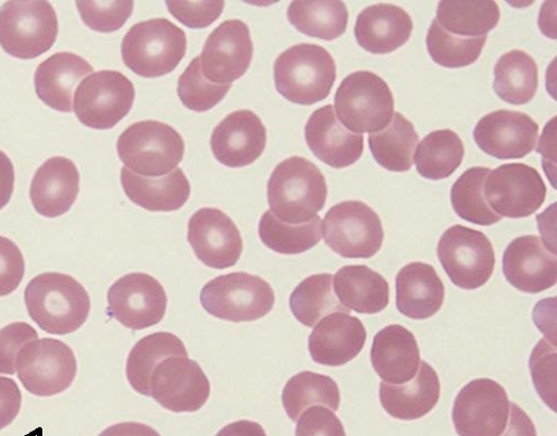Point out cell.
<instances>
[{
	"mask_svg": "<svg viewBox=\"0 0 557 436\" xmlns=\"http://www.w3.org/2000/svg\"><path fill=\"white\" fill-rule=\"evenodd\" d=\"M326 178L310 161L294 157L278 164L268 182L272 214L292 225L312 221L326 205Z\"/></svg>",
	"mask_w": 557,
	"mask_h": 436,
	"instance_id": "cell-1",
	"label": "cell"
},
{
	"mask_svg": "<svg viewBox=\"0 0 557 436\" xmlns=\"http://www.w3.org/2000/svg\"><path fill=\"white\" fill-rule=\"evenodd\" d=\"M25 304L30 319L45 332L67 335L81 328L90 312L84 286L62 273H42L25 288Z\"/></svg>",
	"mask_w": 557,
	"mask_h": 436,
	"instance_id": "cell-2",
	"label": "cell"
},
{
	"mask_svg": "<svg viewBox=\"0 0 557 436\" xmlns=\"http://www.w3.org/2000/svg\"><path fill=\"white\" fill-rule=\"evenodd\" d=\"M278 94L298 105L310 107L330 96L337 65L331 53L319 45H295L281 54L273 66Z\"/></svg>",
	"mask_w": 557,
	"mask_h": 436,
	"instance_id": "cell-3",
	"label": "cell"
},
{
	"mask_svg": "<svg viewBox=\"0 0 557 436\" xmlns=\"http://www.w3.org/2000/svg\"><path fill=\"white\" fill-rule=\"evenodd\" d=\"M187 35L165 18L131 27L122 40V59L127 68L145 78L173 72L187 54Z\"/></svg>",
	"mask_w": 557,
	"mask_h": 436,
	"instance_id": "cell-4",
	"label": "cell"
},
{
	"mask_svg": "<svg viewBox=\"0 0 557 436\" xmlns=\"http://www.w3.org/2000/svg\"><path fill=\"white\" fill-rule=\"evenodd\" d=\"M184 152L185 144L178 132L158 121L137 122L117 140L120 160L139 176L161 177L172 173Z\"/></svg>",
	"mask_w": 557,
	"mask_h": 436,
	"instance_id": "cell-5",
	"label": "cell"
},
{
	"mask_svg": "<svg viewBox=\"0 0 557 436\" xmlns=\"http://www.w3.org/2000/svg\"><path fill=\"white\" fill-rule=\"evenodd\" d=\"M337 119L356 134L377 133L389 125L395 112L393 92L379 75L359 71L348 75L335 95Z\"/></svg>",
	"mask_w": 557,
	"mask_h": 436,
	"instance_id": "cell-6",
	"label": "cell"
},
{
	"mask_svg": "<svg viewBox=\"0 0 557 436\" xmlns=\"http://www.w3.org/2000/svg\"><path fill=\"white\" fill-rule=\"evenodd\" d=\"M200 301L212 316L228 322H253L268 315L275 296L263 278L245 272L221 275L201 290Z\"/></svg>",
	"mask_w": 557,
	"mask_h": 436,
	"instance_id": "cell-7",
	"label": "cell"
},
{
	"mask_svg": "<svg viewBox=\"0 0 557 436\" xmlns=\"http://www.w3.org/2000/svg\"><path fill=\"white\" fill-rule=\"evenodd\" d=\"M58 36V15L49 2H9L0 9V46L13 58H39Z\"/></svg>",
	"mask_w": 557,
	"mask_h": 436,
	"instance_id": "cell-8",
	"label": "cell"
},
{
	"mask_svg": "<svg viewBox=\"0 0 557 436\" xmlns=\"http://www.w3.org/2000/svg\"><path fill=\"white\" fill-rule=\"evenodd\" d=\"M323 239L346 259H370L382 249L385 233L379 214L359 201L332 208L322 222Z\"/></svg>",
	"mask_w": 557,
	"mask_h": 436,
	"instance_id": "cell-9",
	"label": "cell"
},
{
	"mask_svg": "<svg viewBox=\"0 0 557 436\" xmlns=\"http://www.w3.org/2000/svg\"><path fill=\"white\" fill-rule=\"evenodd\" d=\"M437 256L450 281L467 290L484 286L496 263L488 237L462 225H454L442 235Z\"/></svg>",
	"mask_w": 557,
	"mask_h": 436,
	"instance_id": "cell-10",
	"label": "cell"
},
{
	"mask_svg": "<svg viewBox=\"0 0 557 436\" xmlns=\"http://www.w3.org/2000/svg\"><path fill=\"white\" fill-rule=\"evenodd\" d=\"M133 83L116 71H101L86 77L76 88L73 110L77 120L92 129H111L133 108Z\"/></svg>",
	"mask_w": 557,
	"mask_h": 436,
	"instance_id": "cell-11",
	"label": "cell"
},
{
	"mask_svg": "<svg viewBox=\"0 0 557 436\" xmlns=\"http://www.w3.org/2000/svg\"><path fill=\"white\" fill-rule=\"evenodd\" d=\"M17 374L29 394L50 398L70 389L77 374V361L64 342L37 338L20 352Z\"/></svg>",
	"mask_w": 557,
	"mask_h": 436,
	"instance_id": "cell-12",
	"label": "cell"
},
{
	"mask_svg": "<svg viewBox=\"0 0 557 436\" xmlns=\"http://www.w3.org/2000/svg\"><path fill=\"white\" fill-rule=\"evenodd\" d=\"M547 188L540 173L522 163L504 164L490 173L484 197L502 217L525 219L544 204Z\"/></svg>",
	"mask_w": 557,
	"mask_h": 436,
	"instance_id": "cell-13",
	"label": "cell"
},
{
	"mask_svg": "<svg viewBox=\"0 0 557 436\" xmlns=\"http://www.w3.org/2000/svg\"><path fill=\"white\" fill-rule=\"evenodd\" d=\"M510 402L504 387L491 378H478L462 387L453 408L459 436H500L509 418Z\"/></svg>",
	"mask_w": 557,
	"mask_h": 436,
	"instance_id": "cell-14",
	"label": "cell"
},
{
	"mask_svg": "<svg viewBox=\"0 0 557 436\" xmlns=\"http://www.w3.org/2000/svg\"><path fill=\"white\" fill-rule=\"evenodd\" d=\"M108 314L123 326L139 331L159 324L165 316L168 296L163 285L146 273H131L109 289Z\"/></svg>",
	"mask_w": 557,
	"mask_h": 436,
	"instance_id": "cell-15",
	"label": "cell"
},
{
	"mask_svg": "<svg viewBox=\"0 0 557 436\" xmlns=\"http://www.w3.org/2000/svg\"><path fill=\"white\" fill-rule=\"evenodd\" d=\"M211 385L202 368L188 357L163 360L151 377V397L165 410L194 413L206 406Z\"/></svg>",
	"mask_w": 557,
	"mask_h": 436,
	"instance_id": "cell-16",
	"label": "cell"
},
{
	"mask_svg": "<svg viewBox=\"0 0 557 436\" xmlns=\"http://www.w3.org/2000/svg\"><path fill=\"white\" fill-rule=\"evenodd\" d=\"M250 29L242 21H226L208 37L200 57L203 76L216 85H231L242 78L253 58Z\"/></svg>",
	"mask_w": 557,
	"mask_h": 436,
	"instance_id": "cell-17",
	"label": "cell"
},
{
	"mask_svg": "<svg viewBox=\"0 0 557 436\" xmlns=\"http://www.w3.org/2000/svg\"><path fill=\"white\" fill-rule=\"evenodd\" d=\"M188 240L197 258L215 270L235 266L244 251L238 226L218 209H201L193 215Z\"/></svg>",
	"mask_w": 557,
	"mask_h": 436,
	"instance_id": "cell-18",
	"label": "cell"
},
{
	"mask_svg": "<svg viewBox=\"0 0 557 436\" xmlns=\"http://www.w3.org/2000/svg\"><path fill=\"white\" fill-rule=\"evenodd\" d=\"M539 130L537 123L528 114L502 110L478 123L474 139L487 155L498 160H518L534 151Z\"/></svg>",
	"mask_w": 557,
	"mask_h": 436,
	"instance_id": "cell-19",
	"label": "cell"
},
{
	"mask_svg": "<svg viewBox=\"0 0 557 436\" xmlns=\"http://www.w3.org/2000/svg\"><path fill=\"white\" fill-rule=\"evenodd\" d=\"M265 145L267 129L259 116L248 110L227 115L211 136L214 158L230 169L253 164L264 152Z\"/></svg>",
	"mask_w": 557,
	"mask_h": 436,
	"instance_id": "cell-20",
	"label": "cell"
},
{
	"mask_svg": "<svg viewBox=\"0 0 557 436\" xmlns=\"http://www.w3.org/2000/svg\"><path fill=\"white\" fill-rule=\"evenodd\" d=\"M503 273L521 292L537 295L556 285V256L535 235L516 238L504 252Z\"/></svg>",
	"mask_w": 557,
	"mask_h": 436,
	"instance_id": "cell-21",
	"label": "cell"
},
{
	"mask_svg": "<svg viewBox=\"0 0 557 436\" xmlns=\"http://www.w3.org/2000/svg\"><path fill=\"white\" fill-rule=\"evenodd\" d=\"M308 148L322 163L346 169L357 163L363 152V136L347 129L333 105L323 107L309 117L305 127Z\"/></svg>",
	"mask_w": 557,
	"mask_h": 436,
	"instance_id": "cell-22",
	"label": "cell"
},
{
	"mask_svg": "<svg viewBox=\"0 0 557 436\" xmlns=\"http://www.w3.org/2000/svg\"><path fill=\"white\" fill-rule=\"evenodd\" d=\"M367 332L362 322L348 313H333L323 317L309 336V352L321 365L342 366L362 351Z\"/></svg>",
	"mask_w": 557,
	"mask_h": 436,
	"instance_id": "cell-23",
	"label": "cell"
},
{
	"mask_svg": "<svg viewBox=\"0 0 557 436\" xmlns=\"http://www.w3.org/2000/svg\"><path fill=\"white\" fill-rule=\"evenodd\" d=\"M79 173L73 161L57 157L46 161L35 173L29 197L36 212L55 219L66 214L77 200Z\"/></svg>",
	"mask_w": 557,
	"mask_h": 436,
	"instance_id": "cell-24",
	"label": "cell"
},
{
	"mask_svg": "<svg viewBox=\"0 0 557 436\" xmlns=\"http://www.w3.org/2000/svg\"><path fill=\"white\" fill-rule=\"evenodd\" d=\"M412 29V20L405 10L393 4H377L359 14L355 36L364 51L386 55L404 46Z\"/></svg>",
	"mask_w": 557,
	"mask_h": 436,
	"instance_id": "cell-25",
	"label": "cell"
},
{
	"mask_svg": "<svg viewBox=\"0 0 557 436\" xmlns=\"http://www.w3.org/2000/svg\"><path fill=\"white\" fill-rule=\"evenodd\" d=\"M421 352L414 335L394 324L383 328L371 347V363L383 382L394 385L411 381L421 365Z\"/></svg>",
	"mask_w": 557,
	"mask_h": 436,
	"instance_id": "cell-26",
	"label": "cell"
},
{
	"mask_svg": "<svg viewBox=\"0 0 557 436\" xmlns=\"http://www.w3.org/2000/svg\"><path fill=\"white\" fill-rule=\"evenodd\" d=\"M445 286L436 270L426 263L413 262L396 277V306L411 320H428L442 309Z\"/></svg>",
	"mask_w": 557,
	"mask_h": 436,
	"instance_id": "cell-27",
	"label": "cell"
},
{
	"mask_svg": "<svg viewBox=\"0 0 557 436\" xmlns=\"http://www.w3.org/2000/svg\"><path fill=\"white\" fill-rule=\"evenodd\" d=\"M380 398L385 411L403 421L422 419L434 410L441 398L436 371L422 361L416 376L400 385L381 383Z\"/></svg>",
	"mask_w": 557,
	"mask_h": 436,
	"instance_id": "cell-28",
	"label": "cell"
},
{
	"mask_svg": "<svg viewBox=\"0 0 557 436\" xmlns=\"http://www.w3.org/2000/svg\"><path fill=\"white\" fill-rule=\"evenodd\" d=\"M92 72L95 68L76 54H54L36 70L34 83L38 99L55 111L71 113L74 90Z\"/></svg>",
	"mask_w": 557,
	"mask_h": 436,
	"instance_id": "cell-29",
	"label": "cell"
},
{
	"mask_svg": "<svg viewBox=\"0 0 557 436\" xmlns=\"http://www.w3.org/2000/svg\"><path fill=\"white\" fill-rule=\"evenodd\" d=\"M121 183L126 197L135 205L150 212H174L188 202L190 183L181 169L162 177L139 176L125 166Z\"/></svg>",
	"mask_w": 557,
	"mask_h": 436,
	"instance_id": "cell-30",
	"label": "cell"
},
{
	"mask_svg": "<svg viewBox=\"0 0 557 436\" xmlns=\"http://www.w3.org/2000/svg\"><path fill=\"white\" fill-rule=\"evenodd\" d=\"M334 286L341 304L359 314H377L389 304L388 282L368 266H344L334 277Z\"/></svg>",
	"mask_w": 557,
	"mask_h": 436,
	"instance_id": "cell-31",
	"label": "cell"
},
{
	"mask_svg": "<svg viewBox=\"0 0 557 436\" xmlns=\"http://www.w3.org/2000/svg\"><path fill=\"white\" fill-rule=\"evenodd\" d=\"M171 357H188L180 338L169 332H158L139 340L126 362V376L133 389L151 397V377L156 368Z\"/></svg>",
	"mask_w": 557,
	"mask_h": 436,
	"instance_id": "cell-32",
	"label": "cell"
},
{
	"mask_svg": "<svg viewBox=\"0 0 557 436\" xmlns=\"http://www.w3.org/2000/svg\"><path fill=\"white\" fill-rule=\"evenodd\" d=\"M420 137L403 114L396 112L384 129L369 135L368 142L375 161L389 172H408Z\"/></svg>",
	"mask_w": 557,
	"mask_h": 436,
	"instance_id": "cell-33",
	"label": "cell"
},
{
	"mask_svg": "<svg viewBox=\"0 0 557 436\" xmlns=\"http://www.w3.org/2000/svg\"><path fill=\"white\" fill-rule=\"evenodd\" d=\"M494 76V90L504 102L524 105L534 99L539 68L528 53L515 50L503 55L495 65Z\"/></svg>",
	"mask_w": 557,
	"mask_h": 436,
	"instance_id": "cell-34",
	"label": "cell"
},
{
	"mask_svg": "<svg viewBox=\"0 0 557 436\" xmlns=\"http://www.w3.org/2000/svg\"><path fill=\"white\" fill-rule=\"evenodd\" d=\"M437 23L448 33L466 38L487 36L499 23L500 11L496 2L485 0H443L437 8Z\"/></svg>",
	"mask_w": 557,
	"mask_h": 436,
	"instance_id": "cell-35",
	"label": "cell"
},
{
	"mask_svg": "<svg viewBox=\"0 0 557 436\" xmlns=\"http://www.w3.org/2000/svg\"><path fill=\"white\" fill-rule=\"evenodd\" d=\"M466 149L460 137L450 129L429 134L418 145L414 164L417 172L432 180L451 176L461 165Z\"/></svg>",
	"mask_w": 557,
	"mask_h": 436,
	"instance_id": "cell-36",
	"label": "cell"
},
{
	"mask_svg": "<svg viewBox=\"0 0 557 436\" xmlns=\"http://www.w3.org/2000/svg\"><path fill=\"white\" fill-rule=\"evenodd\" d=\"M283 404L288 416L298 421L312 406H324L336 412L341 407L337 383L329 375L304 371L293 376L285 386Z\"/></svg>",
	"mask_w": 557,
	"mask_h": 436,
	"instance_id": "cell-37",
	"label": "cell"
},
{
	"mask_svg": "<svg viewBox=\"0 0 557 436\" xmlns=\"http://www.w3.org/2000/svg\"><path fill=\"white\" fill-rule=\"evenodd\" d=\"M289 303L295 317L307 327H314L330 314L351 312L336 298L332 274H317L304 279L294 290Z\"/></svg>",
	"mask_w": 557,
	"mask_h": 436,
	"instance_id": "cell-38",
	"label": "cell"
},
{
	"mask_svg": "<svg viewBox=\"0 0 557 436\" xmlns=\"http://www.w3.org/2000/svg\"><path fill=\"white\" fill-rule=\"evenodd\" d=\"M287 15L300 33L329 41L346 33L349 20L344 2H293Z\"/></svg>",
	"mask_w": 557,
	"mask_h": 436,
	"instance_id": "cell-39",
	"label": "cell"
},
{
	"mask_svg": "<svg viewBox=\"0 0 557 436\" xmlns=\"http://www.w3.org/2000/svg\"><path fill=\"white\" fill-rule=\"evenodd\" d=\"M259 236L262 244L275 253L298 256L314 248L321 240V219L292 225L276 219L267 211L259 223Z\"/></svg>",
	"mask_w": 557,
	"mask_h": 436,
	"instance_id": "cell-40",
	"label": "cell"
},
{
	"mask_svg": "<svg viewBox=\"0 0 557 436\" xmlns=\"http://www.w3.org/2000/svg\"><path fill=\"white\" fill-rule=\"evenodd\" d=\"M490 173L487 167H472L454 183L450 190L451 205L463 221L481 226H491L502 221L503 217L491 209L484 197Z\"/></svg>",
	"mask_w": 557,
	"mask_h": 436,
	"instance_id": "cell-41",
	"label": "cell"
},
{
	"mask_svg": "<svg viewBox=\"0 0 557 436\" xmlns=\"http://www.w3.org/2000/svg\"><path fill=\"white\" fill-rule=\"evenodd\" d=\"M487 36L466 38L445 30L433 21L428 37V51L432 60L446 68H462L478 62L484 50Z\"/></svg>",
	"mask_w": 557,
	"mask_h": 436,
	"instance_id": "cell-42",
	"label": "cell"
},
{
	"mask_svg": "<svg viewBox=\"0 0 557 436\" xmlns=\"http://www.w3.org/2000/svg\"><path fill=\"white\" fill-rule=\"evenodd\" d=\"M230 89L231 85H216L203 76L200 58L193 60L177 84L181 103L197 113H205L215 108L223 101Z\"/></svg>",
	"mask_w": 557,
	"mask_h": 436,
	"instance_id": "cell-43",
	"label": "cell"
},
{
	"mask_svg": "<svg viewBox=\"0 0 557 436\" xmlns=\"http://www.w3.org/2000/svg\"><path fill=\"white\" fill-rule=\"evenodd\" d=\"M82 21L92 30L114 33L131 17L133 2H76Z\"/></svg>",
	"mask_w": 557,
	"mask_h": 436,
	"instance_id": "cell-44",
	"label": "cell"
},
{
	"mask_svg": "<svg viewBox=\"0 0 557 436\" xmlns=\"http://www.w3.org/2000/svg\"><path fill=\"white\" fill-rule=\"evenodd\" d=\"M556 348L542 338L530 360L535 389L553 411H556Z\"/></svg>",
	"mask_w": 557,
	"mask_h": 436,
	"instance_id": "cell-45",
	"label": "cell"
},
{
	"mask_svg": "<svg viewBox=\"0 0 557 436\" xmlns=\"http://www.w3.org/2000/svg\"><path fill=\"white\" fill-rule=\"evenodd\" d=\"M37 338L36 329L25 322L12 323L0 329V374L14 375L20 352Z\"/></svg>",
	"mask_w": 557,
	"mask_h": 436,
	"instance_id": "cell-46",
	"label": "cell"
},
{
	"mask_svg": "<svg viewBox=\"0 0 557 436\" xmlns=\"http://www.w3.org/2000/svg\"><path fill=\"white\" fill-rule=\"evenodd\" d=\"M25 275V260L20 248L0 236V298L15 292Z\"/></svg>",
	"mask_w": 557,
	"mask_h": 436,
	"instance_id": "cell-47",
	"label": "cell"
},
{
	"mask_svg": "<svg viewBox=\"0 0 557 436\" xmlns=\"http://www.w3.org/2000/svg\"><path fill=\"white\" fill-rule=\"evenodd\" d=\"M171 15L181 24L202 29L212 25L222 14L225 3L218 2H165Z\"/></svg>",
	"mask_w": 557,
	"mask_h": 436,
	"instance_id": "cell-48",
	"label": "cell"
},
{
	"mask_svg": "<svg viewBox=\"0 0 557 436\" xmlns=\"http://www.w3.org/2000/svg\"><path fill=\"white\" fill-rule=\"evenodd\" d=\"M296 436H347L338 416L330 409H307L298 421Z\"/></svg>",
	"mask_w": 557,
	"mask_h": 436,
	"instance_id": "cell-49",
	"label": "cell"
},
{
	"mask_svg": "<svg viewBox=\"0 0 557 436\" xmlns=\"http://www.w3.org/2000/svg\"><path fill=\"white\" fill-rule=\"evenodd\" d=\"M22 400V393L16 382L0 376V429L8 427L17 418Z\"/></svg>",
	"mask_w": 557,
	"mask_h": 436,
	"instance_id": "cell-50",
	"label": "cell"
},
{
	"mask_svg": "<svg viewBox=\"0 0 557 436\" xmlns=\"http://www.w3.org/2000/svg\"><path fill=\"white\" fill-rule=\"evenodd\" d=\"M500 436H537L531 418L516 403H510L509 418Z\"/></svg>",
	"mask_w": 557,
	"mask_h": 436,
	"instance_id": "cell-51",
	"label": "cell"
},
{
	"mask_svg": "<svg viewBox=\"0 0 557 436\" xmlns=\"http://www.w3.org/2000/svg\"><path fill=\"white\" fill-rule=\"evenodd\" d=\"M15 187V169L11 159L0 151V210L11 201Z\"/></svg>",
	"mask_w": 557,
	"mask_h": 436,
	"instance_id": "cell-52",
	"label": "cell"
},
{
	"mask_svg": "<svg viewBox=\"0 0 557 436\" xmlns=\"http://www.w3.org/2000/svg\"><path fill=\"white\" fill-rule=\"evenodd\" d=\"M556 119H553L545 127L540 141L539 153L543 155V167L546 171L552 170L555 176L556 161Z\"/></svg>",
	"mask_w": 557,
	"mask_h": 436,
	"instance_id": "cell-53",
	"label": "cell"
},
{
	"mask_svg": "<svg viewBox=\"0 0 557 436\" xmlns=\"http://www.w3.org/2000/svg\"><path fill=\"white\" fill-rule=\"evenodd\" d=\"M99 436H161V434L147 424L124 422L108 427Z\"/></svg>",
	"mask_w": 557,
	"mask_h": 436,
	"instance_id": "cell-54",
	"label": "cell"
},
{
	"mask_svg": "<svg viewBox=\"0 0 557 436\" xmlns=\"http://www.w3.org/2000/svg\"><path fill=\"white\" fill-rule=\"evenodd\" d=\"M215 436H267V433L259 423L242 420L224 426Z\"/></svg>",
	"mask_w": 557,
	"mask_h": 436,
	"instance_id": "cell-55",
	"label": "cell"
}]
</instances>
